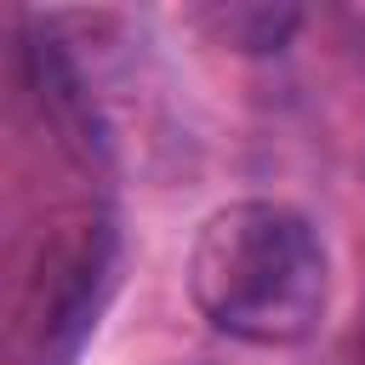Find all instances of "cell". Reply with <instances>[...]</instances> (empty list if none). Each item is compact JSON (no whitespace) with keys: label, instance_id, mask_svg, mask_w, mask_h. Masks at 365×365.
<instances>
[{"label":"cell","instance_id":"6da1fadb","mask_svg":"<svg viewBox=\"0 0 365 365\" xmlns=\"http://www.w3.org/2000/svg\"><path fill=\"white\" fill-rule=\"evenodd\" d=\"M188 297L234 342H302L319 331L331 302L325 240L302 211L279 200H234L211 211L194 234Z\"/></svg>","mask_w":365,"mask_h":365},{"label":"cell","instance_id":"7a4b0ae2","mask_svg":"<svg viewBox=\"0 0 365 365\" xmlns=\"http://www.w3.org/2000/svg\"><path fill=\"white\" fill-rule=\"evenodd\" d=\"M40 274L46 279H34L11 325V365H57L74 348L80 325L91 319V279L103 274V228L63 240Z\"/></svg>","mask_w":365,"mask_h":365}]
</instances>
